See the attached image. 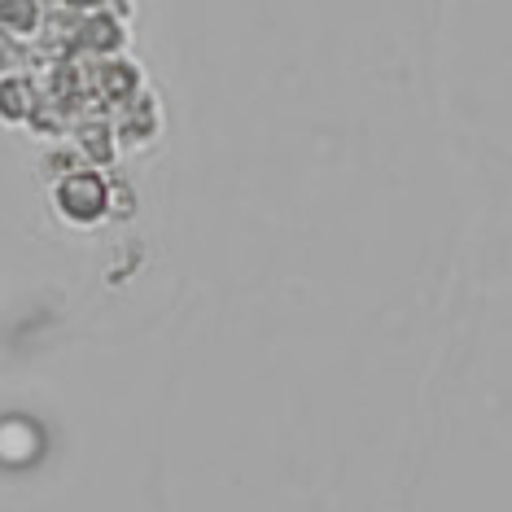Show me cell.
Instances as JSON below:
<instances>
[{"label": "cell", "mask_w": 512, "mask_h": 512, "mask_svg": "<svg viewBox=\"0 0 512 512\" xmlns=\"http://www.w3.org/2000/svg\"><path fill=\"white\" fill-rule=\"evenodd\" d=\"M0 114L9 123H22L31 114V84L27 79H0Z\"/></svg>", "instance_id": "obj_2"}, {"label": "cell", "mask_w": 512, "mask_h": 512, "mask_svg": "<svg viewBox=\"0 0 512 512\" xmlns=\"http://www.w3.org/2000/svg\"><path fill=\"white\" fill-rule=\"evenodd\" d=\"M106 180L92 176V171H79V176H71L57 189V211H62L71 224H97L101 215H106Z\"/></svg>", "instance_id": "obj_1"}]
</instances>
